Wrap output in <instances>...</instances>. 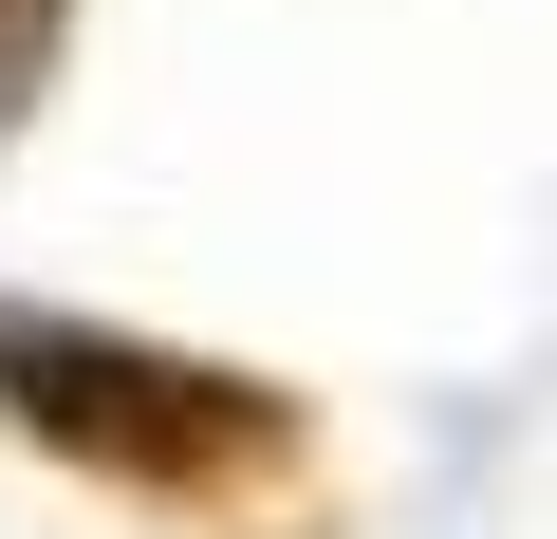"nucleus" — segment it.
Instances as JSON below:
<instances>
[{"label": "nucleus", "instance_id": "nucleus-1", "mask_svg": "<svg viewBox=\"0 0 557 539\" xmlns=\"http://www.w3.org/2000/svg\"><path fill=\"white\" fill-rule=\"evenodd\" d=\"M0 391H20L75 465H149V483H186V465H242V446H278V409L242 391V372H186V354H131V335H75V317H0Z\"/></svg>", "mask_w": 557, "mask_h": 539}]
</instances>
